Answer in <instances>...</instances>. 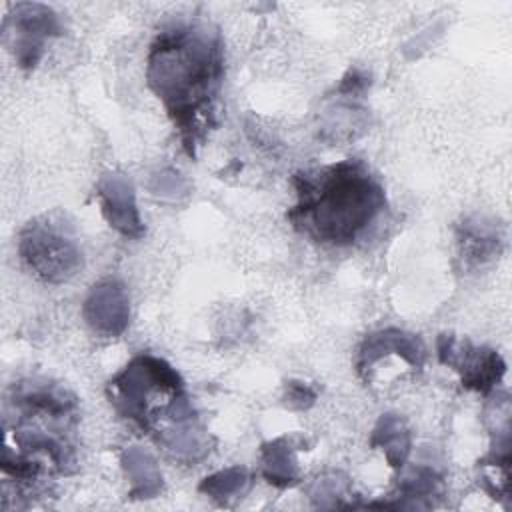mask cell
I'll list each match as a JSON object with an SVG mask.
<instances>
[{"label": "cell", "instance_id": "cell-1", "mask_svg": "<svg viewBox=\"0 0 512 512\" xmlns=\"http://www.w3.org/2000/svg\"><path fill=\"white\" fill-rule=\"evenodd\" d=\"M146 78L162 100L188 156L216 126L224 48L216 28L200 20L164 26L150 44Z\"/></svg>", "mask_w": 512, "mask_h": 512}, {"label": "cell", "instance_id": "cell-2", "mask_svg": "<svg viewBox=\"0 0 512 512\" xmlns=\"http://www.w3.org/2000/svg\"><path fill=\"white\" fill-rule=\"evenodd\" d=\"M78 402L44 378L14 384L4 402L2 472L16 482L66 476L76 466Z\"/></svg>", "mask_w": 512, "mask_h": 512}, {"label": "cell", "instance_id": "cell-3", "mask_svg": "<svg viewBox=\"0 0 512 512\" xmlns=\"http://www.w3.org/2000/svg\"><path fill=\"white\" fill-rule=\"evenodd\" d=\"M106 392L114 410L174 460L192 464L210 452V438L198 424L184 382L166 360L152 354L132 358Z\"/></svg>", "mask_w": 512, "mask_h": 512}, {"label": "cell", "instance_id": "cell-4", "mask_svg": "<svg viewBox=\"0 0 512 512\" xmlns=\"http://www.w3.org/2000/svg\"><path fill=\"white\" fill-rule=\"evenodd\" d=\"M296 204L288 220L316 242L350 246L386 208V194L358 160H342L294 178Z\"/></svg>", "mask_w": 512, "mask_h": 512}, {"label": "cell", "instance_id": "cell-5", "mask_svg": "<svg viewBox=\"0 0 512 512\" xmlns=\"http://www.w3.org/2000/svg\"><path fill=\"white\" fill-rule=\"evenodd\" d=\"M18 252L24 264L48 284L68 282L84 264L72 228L56 216L30 220L20 232Z\"/></svg>", "mask_w": 512, "mask_h": 512}, {"label": "cell", "instance_id": "cell-6", "mask_svg": "<svg viewBox=\"0 0 512 512\" xmlns=\"http://www.w3.org/2000/svg\"><path fill=\"white\" fill-rule=\"evenodd\" d=\"M56 12L44 4H16L4 24V40L22 68H34L44 52L46 40L60 34Z\"/></svg>", "mask_w": 512, "mask_h": 512}, {"label": "cell", "instance_id": "cell-7", "mask_svg": "<svg viewBox=\"0 0 512 512\" xmlns=\"http://www.w3.org/2000/svg\"><path fill=\"white\" fill-rule=\"evenodd\" d=\"M438 360L460 374V382L468 390L490 394L502 380L506 364L498 352L484 346H474L468 340H458L452 334H440L436 342Z\"/></svg>", "mask_w": 512, "mask_h": 512}, {"label": "cell", "instance_id": "cell-8", "mask_svg": "<svg viewBox=\"0 0 512 512\" xmlns=\"http://www.w3.org/2000/svg\"><path fill=\"white\" fill-rule=\"evenodd\" d=\"M88 326L102 336H118L130 322V300L122 282L104 280L96 284L82 306Z\"/></svg>", "mask_w": 512, "mask_h": 512}, {"label": "cell", "instance_id": "cell-9", "mask_svg": "<svg viewBox=\"0 0 512 512\" xmlns=\"http://www.w3.org/2000/svg\"><path fill=\"white\" fill-rule=\"evenodd\" d=\"M98 196L108 224L128 238H140L144 224L138 214L132 182L124 174H104L98 182Z\"/></svg>", "mask_w": 512, "mask_h": 512}, {"label": "cell", "instance_id": "cell-10", "mask_svg": "<svg viewBox=\"0 0 512 512\" xmlns=\"http://www.w3.org/2000/svg\"><path fill=\"white\" fill-rule=\"evenodd\" d=\"M390 354H396L398 358L408 362L412 368H422L426 358V348L422 340L410 332H404L398 328H384L364 338V342L358 348L356 368L360 374H368V370L378 360Z\"/></svg>", "mask_w": 512, "mask_h": 512}, {"label": "cell", "instance_id": "cell-11", "mask_svg": "<svg viewBox=\"0 0 512 512\" xmlns=\"http://www.w3.org/2000/svg\"><path fill=\"white\" fill-rule=\"evenodd\" d=\"M122 470L130 480V498H154L162 490V474L154 456L140 448L132 446L120 456Z\"/></svg>", "mask_w": 512, "mask_h": 512}, {"label": "cell", "instance_id": "cell-12", "mask_svg": "<svg viewBox=\"0 0 512 512\" xmlns=\"http://www.w3.org/2000/svg\"><path fill=\"white\" fill-rule=\"evenodd\" d=\"M370 446L382 448L392 468H402L412 450V436L398 414H382L370 434Z\"/></svg>", "mask_w": 512, "mask_h": 512}, {"label": "cell", "instance_id": "cell-13", "mask_svg": "<svg viewBox=\"0 0 512 512\" xmlns=\"http://www.w3.org/2000/svg\"><path fill=\"white\" fill-rule=\"evenodd\" d=\"M260 464H262V476L278 488H286L298 482V476H300L298 460L286 438H276L272 442H266L260 450Z\"/></svg>", "mask_w": 512, "mask_h": 512}, {"label": "cell", "instance_id": "cell-14", "mask_svg": "<svg viewBox=\"0 0 512 512\" xmlns=\"http://www.w3.org/2000/svg\"><path fill=\"white\" fill-rule=\"evenodd\" d=\"M462 254L470 262H482L500 248L498 228L484 220H466L460 226Z\"/></svg>", "mask_w": 512, "mask_h": 512}, {"label": "cell", "instance_id": "cell-15", "mask_svg": "<svg viewBox=\"0 0 512 512\" xmlns=\"http://www.w3.org/2000/svg\"><path fill=\"white\" fill-rule=\"evenodd\" d=\"M250 486V476L244 466H230L206 476L198 490L218 504H226L232 498H240Z\"/></svg>", "mask_w": 512, "mask_h": 512}, {"label": "cell", "instance_id": "cell-16", "mask_svg": "<svg viewBox=\"0 0 512 512\" xmlns=\"http://www.w3.org/2000/svg\"><path fill=\"white\" fill-rule=\"evenodd\" d=\"M440 488V476L426 466H420L412 470L402 482H400V494L402 502L400 508H428L426 502H422L428 496H434Z\"/></svg>", "mask_w": 512, "mask_h": 512}, {"label": "cell", "instance_id": "cell-17", "mask_svg": "<svg viewBox=\"0 0 512 512\" xmlns=\"http://www.w3.org/2000/svg\"><path fill=\"white\" fill-rule=\"evenodd\" d=\"M150 192L160 198H180L188 192V182L178 172L164 170L152 178Z\"/></svg>", "mask_w": 512, "mask_h": 512}, {"label": "cell", "instance_id": "cell-18", "mask_svg": "<svg viewBox=\"0 0 512 512\" xmlns=\"http://www.w3.org/2000/svg\"><path fill=\"white\" fill-rule=\"evenodd\" d=\"M316 394L310 386L302 382H290L286 390V404L292 408H308L314 402Z\"/></svg>", "mask_w": 512, "mask_h": 512}]
</instances>
